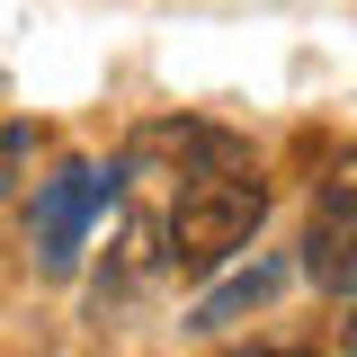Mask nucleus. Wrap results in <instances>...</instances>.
Segmentation results:
<instances>
[{
    "mask_svg": "<svg viewBox=\"0 0 357 357\" xmlns=\"http://www.w3.org/2000/svg\"><path fill=\"white\" fill-rule=\"evenodd\" d=\"M259 223H268V178L250 170V161L197 170L188 188H178V206H170V259L188 268V277H206V268L241 259Z\"/></svg>",
    "mask_w": 357,
    "mask_h": 357,
    "instance_id": "obj_1",
    "label": "nucleus"
},
{
    "mask_svg": "<svg viewBox=\"0 0 357 357\" xmlns=\"http://www.w3.org/2000/svg\"><path fill=\"white\" fill-rule=\"evenodd\" d=\"M107 206H116V170H98V161H63V170L36 188V206H27V250H36L45 277H72V268H81L89 215H107Z\"/></svg>",
    "mask_w": 357,
    "mask_h": 357,
    "instance_id": "obj_2",
    "label": "nucleus"
},
{
    "mask_svg": "<svg viewBox=\"0 0 357 357\" xmlns=\"http://www.w3.org/2000/svg\"><path fill=\"white\" fill-rule=\"evenodd\" d=\"M134 161H170L178 178H197V170H232V161H250V152L223 126H143L134 134Z\"/></svg>",
    "mask_w": 357,
    "mask_h": 357,
    "instance_id": "obj_3",
    "label": "nucleus"
},
{
    "mask_svg": "<svg viewBox=\"0 0 357 357\" xmlns=\"http://www.w3.org/2000/svg\"><path fill=\"white\" fill-rule=\"evenodd\" d=\"M304 277L321 286V295H357V215H340V206H321L304 232Z\"/></svg>",
    "mask_w": 357,
    "mask_h": 357,
    "instance_id": "obj_4",
    "label": "nucleus"
},
{
    "mask_svg": "<svg viewBox=\"0 0 357 357\" xmlns=\"http://www.w3.org/2000/svg\"><path fill=\"white\" fill-rule=\"evenodd\" d=\"M277 286H286V268H277V259H250L241 277H223L215 295L197 304V331H223V321H241V312H250V304H268Z\"/></svg>",
    "mask_w": 357,
    "mask_h": 357,
    "instance_id": "obj_5",
    "label": "nucleus"
},
{
    "mask_svg": "<svg viewBox=\"0 0 357 357\" xmlns=\"http://www.w3.org/2000/svg\"><path fill=\"white\" fill-rule=\"evenodd\" d=\"M321 206H340V215H357V152H340V170L321 178Z\"/></svg>",
    "mask_w": 357,
    "mask_h": 357,
    "instance_id": "obj_6",
    "label": "nucleus"
},
{
    "mask_svg": "<svg viewBox=\"0 0 357 357\" xmlns=\"http://www.w3.org/2000/svg\"><path fill=\"white\" fill-rule=\"evenodd\" d=\"M18 161H27V126H0V197H9V178H18Z\"/></svg>",
    "mask_w": 357,
    "mask_h": 357,
    "instance_id": "obj_7",
    "label": "nucleus"
},
{
    "mask_svg": "<svg viewBox=\"0 0 357 357\" xmlns=\"http://www.w3.org/2000/svg\"><path fill=\"white\" fill-rule=\"evenodd\" d=\"M340 357H357V295H349V312H340Z\"/></svg>",
    "mask_w": 357,
    "mask_h": 357,
    "instance_id": "obj_8",
    "label": "nucleus"
},
{
    "mask_svg": "<svg viewBox=\"0 0 357 357\" xmlns=\"http://www.w3.org/2000/svg\"><path fill=\"white\" fill-rule=\"evenodd\" d=\"M250 357H321V349H250Z\"/></svg>",
    "mask_w": 357,
    "mask_h": 357,
    "instance_id": "obj_9",
    "label": "nucleus"
}]
</instances>
